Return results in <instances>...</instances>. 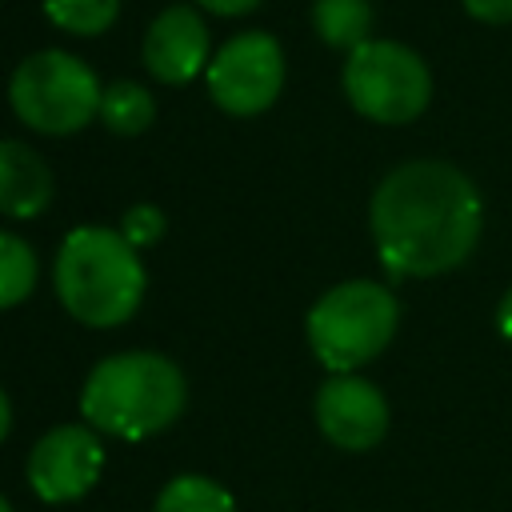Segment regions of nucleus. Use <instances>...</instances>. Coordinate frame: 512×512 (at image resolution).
<instances>
[{"label": "nucleus", "mask_w": 512, "mask_h": 512, "mask_svg": "<svg viewBox=\"0 0 512 512\" xmlns=\"http://www.w3.org/2000/svg\"><path fill=\"white\" fill-rule=\"evenodd\" d=\"M368 228L392 276H440L472 256L484 200L456 164L404 160L376 184Z\"/></svg>", "instance_id": "nucleus-1"}, {"label": "nucleus", "mask_w": 512, "mask_h": 512, "mask_svg": "<svg viewBox=\"0 0 512 512\" xmlns=\"http://www.w3.org/2000/svg\"><path fill=\"white\" fill-rule=\"evenodd\" d=\"M52 284L72 320L84 328H116L136 316L148 272L140 248H132L120 228L80 224L56 252Z\"/></svg>", "instance_id": "nucleus-2"}, {"label": "nucleus", "mask_w": 512, "mask_h": 512, "mask_svg": "<svg viewBox=\"0 0 512 512\" xmlns=\"http://www.w3.org/2000/svg\"><path fill=\"white\" fill-rule=\"evenodd\" d=\"M188 400V380L176 360L136 348L100 360L80 388V416L116 440H148L176 424Z\"/></svg>", "instance_id": "nucleus-3"}, {"label": "nucleus", "mask_w": 512, "mask_h": 512, "mask_svg": "<svg viewBox=\"0 0 512 512\" xmlns=\"http://www.w3.org/2000/svg\"><path fill=\"white\" fill-rule=\"evenodd\" d=\"M400 324V300L376 280H344L328 288L304 320L308 348L328 372H356L376 360Z\"/></svg>", "instance_id": "nucleus-4"}, {"label": "nucleus", "mask_w": 512, "mask_h": 512, "mask_svg": "<svg viewBox=\"0 0 512 512\" xmlns=\"http://www.w3.org/2000/svg\"><path fill=\"white\" fill-rule=\"evenodd\" d=\"M100 92L104 84L96 72L64 48H40L24 56L8 80V104L16 120L40 136H72L88 128L100 116Z\"/></svg>", "instance_id": "nucleus-5"}, {"label": "nucleus", "mask_w": 512, "mask_h": 512, "mask_svg": "<svg viewBox=\"0 0 512 512\" xmlns=\"http://www.w3.org/2000/svg\"><path fill=\"white\" fill-rule=\"evenodd\" d=\"M344 96L372 124H408L432 104L424 56L400 40H364L344 56Z\"/></svg>", "instance_id": "nucleus-6"}, {"label": "nucleus", "mask_w": 512, "mask_h": 512, "mask_svg": "<svg viewBox=\"0 0 512 512\" xmlns=\"http://www.w3.org/2000/svg\"><path fill=\"white\" fill-rule=\"evenodd\" d=\"M208 96L228 116H260L284 88V48L272 32H236L208 60Z\"/></svg>", "instance_id": "nucleus-7"}, {"label": "nucleus", "mask_w": 512, "mask_h": 512, "mask_svg": "<svg viewBox=\"0 0 512 512\" xmlns=\"http://www.w3.org/2000/svg\"><path fill=\"white\" fill-rule=\"evenodd\" d=\"M104 444L92 424H60L44 432L28 456V484L44 504H72L96 488Z\"/></svg>", "instance_id": "nucleus-8"}, {"label": "nucleus", "mask_w": 512, "mask_h": 512, "mask_svg": "<svg viewBox=\"0 0 512 512\" xmlns=\"http://www.w3.org/2000/svg\"><path fill=\"white\" fill-rule=\"evenodd\" d=\"M316 428L344 452H368L388 432V400L356 372H332L316 392Z\"/></svg>", "instance_id": "nucleus-9"}, {"label": "nucleus", "mask_w": 512, "mask_h": 512, "mask_svg": "<svg viewBox=\"0 0 512 512\" xmlns=\"http://www.w3.org/2000/svg\"><path fill=\"white\" fill-rule=\"evenodd\" d=\"M208 60H212V36H208V24H204L200 8L172 4L148 24V32H144V68H148L152 80L180 88V84L196 80L200 72H208Z\"/></svg>", "instance_id": "nucleus-10"}, {"label": "nucleus", "mask_w": 512, "mask_h": 512, "mask_svg": "<svg viewBox=\"0 0 512 512\" xmlns=\"http://www.w3.org/2000/svg\"><path fill=\"white\" fill-rule=\"evenodd\" d=\"M52 204V168L20 140H0V216L32 220Z\"/></svg>", "instance_id": "nucleus-11"}, {"label": "nucleus", "mask_w": 512, "mask_h": 512, "mask_svg": "<svg viewBox=\"0 0 512 512\" xmlns=\"http://www.w3.org/2000/svg\"><path fill=\"white\" fill-rule=\"evenodd\" d=\"M312 28L328 48L352 52L372 40V4L368 0H316Z\"/></svg>", "instance_id": "nucleus-12"}, {"label": "nucleus", "mask_w": 512, "mask_h": 512, "mask_svg": "<svg viewBox=\"0 0 512 512\" xmlns=\"http://www.w3.org/2000/svg\"><path fill=\"white\" fill-rule=\"evenodd\" d=\"M156 120V100L136 80H112L100 92V124L116 136H140Z\"/></svg>", "instance_id": "nucleus-13"}, {"label": "nucleus", "mask_w": 512, "mask_h": 512, "mask_svg": "<svg viewBox=\"0 0 512 512\" xmlns=\"http://www.w3.org/2000/svg\"><path fill=\"white\" fill-rule=\"evenodd\" d=\"M152 512H236V500L224 484H216L212 476H200V472H184V476H172Z\"/></svg>", "instance_id": "nucleus-14"}, {"label": "nucleus", "mask_w": 512, "mask_h": 512, "mask_svg": "<svg viewBox=\"0 0 512 512\" xmlns=\"http://www.w3.org/2000/svg\"><path fill=\"white\" fill-rule=\"evenodd\" d=\"M36 288V252L24 236L0 228V312L16 308Z\"/></svg>", "instance_id": "nucleus-15"}, {"label": "nucleus", "mask_w": 512, "mask_h": 512, "mask_svg": "<svg viewBox=\"0 0 512 512\" xmlns=\"http://www.w3.org/2000/svg\"><path fill=\"white\" fill-rule=\"evenodd\" d=\"M44 16L68 36H100L116 24L120 0H44Z\"/></svg>", "instance_id": "nucleus-16"}, {"label": "nucleus", "mask_w": 512, "mask_h": 512, "mask_svg": "<svg viewBox=\"0 0 512 512\" xmlns=\"http://www.w3.org/2000/svg\"><path fill=\"white\" fill-rule=\"evenodd\" d=\"M164 228H168V220H164V212L156 204H132L120 216V232L128 236L132 248H152L164 236Z\"/></svg>", "instance_id": "nucleus-17"}, {"label": "nucleus", "mask_w": 512, "mask_h": 512, "mask_svg": "<svg viewBox=\"0 0 512 512\" xmlns=\"http://www.w3.org/2000/svg\"><path fill=\"white\" fill-rule=\"evenodd\" d=\"M460 4L480 24H512V0H460Z\"/></svg>", "instance_id": "nucleus-18"}, {"label": "nucleus", "mask_w": 512, "mask_h": 512, "mask_svg": "<svg viewBox=\"0 0 512 512\" xmlns=\"http://www.w3.org/2000/svg\"><path fill=\"white\" fill-rule=\"evenodd\" d=\"M196 8H204V12H212V16H244V12H252L260 0H192Z\"/></svg>", "instance_id": "nucleus-19"}, {"label": "nucleus", "mask_w": 512, "mask_h": 512, "mask_svg": "<svg viewBox=\"0 0 512 512\" xmlns=\"http://www.w3.org/2000/svg\"><path fill=\"white\" fill-rule=\"evenodd\" d=\"M496 324H500V332L512 340V288L504 292V300H500V308H496Z\"/></svg>", "instance_id": "nucleus-20"}, {"label": "nucleus", "mask_w": 512, "mask_h": 512, "mask_svg": "<svg viewBox=\"0 0 512 512\" xmlns=\"http://www.w3.org/2000/svg\"><path fill=\"white\" fill-rule=\"evenodd\" d=\"M8 428H12V404H8V396H4V388H0V440L8 436Z\"/></svg>", "instance_id": "nucleus-21"}, {"label": "nucleus", "mask_w": 512, "mask_h": 512, "mask_svg": "<svg viewBox=\"0 0 512 512\" xmlns=\"http://www.w3.org/2000/svg\"><path fill=\"white\" fill-rule=\"evenodd\" d=\"M0 512H12V504H8V500H4V496H0Z\"/></svg>", "instance_id": "nucleus-22"}]
</instances>
